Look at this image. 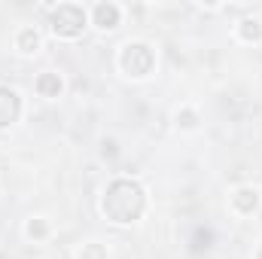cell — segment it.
Segmentation results:
<instances>
[{"label":"cell","mask_w":262,"mask_h":259,"mask_svg":"<svg viewBox=\"0 0 262 259\" xmlns=\"http://www.w3.org/2000/svg\"><path fill=\"white\" fill-rule=\"evenodd\" d=\"M143 207H146L143 186L137 180H131V177H116L104 189V198H101V210L113 223H134V220H140Z\"/></svg>","instance_id":"6da1fadb"},{"label":"cell","mask_w":262,"mask_h":259,"mask_svg":"<svg viewBox=\"0 0 262 259\" xmlns=\"http://www.w3.org/2000/svg\"><path fill=\"white\" fill-rule=\"evenodd\" d=\"M49 28H52L55 37H64V40L79 37L82 28H85V9L76 6V3H61V6H55L52 15H49Z\"/></svg>","instance_id":"7a4b0ae2"},{"label":"cell","mask_w":262,"mask_h":259,"mask_svg":"<svg viewBox=\"0 0 262 259\" xmlns=\"http://www.w3.org/2000/svg\"><path fill=\"white\" fill-rule=\"evenodd\" d=\"M119 64H122V70L128 76L140 79V76H149L152 73L156 55H152V49L146 43H125L122 46V55H119Z\"/></svg>","instance_id":"3957f363"},{"label":"cell","mask_w":262,"mask_h":259,"mask_svg":"<svg viewBox=\"0 0 262 259\" xmlns=\"http://www.w3.org/2000/svg\"><path fill=\"white\" fill-rule=\"evenodd\" d=\"M21 116V98L15 89L0 85V128H9Z\"/></svg>","instance_id":"277c9868"},{"label":"cell","mask_w":262,"mask_h":259,"mask_svg":"<svg viewBox=\"0 0 262 259\" xmlns=\"http://www.w3.org/2000/svg\"><path fill=\"white\" fill-rule=\"evenodd\" d=\"M92 15H95V25H98L101 31H110V28L119 25V15H122V12H119L116 3H98Z\"/></svg>","instance_id":"5b68a950"},{"label":"cell","mask_w":262,"mask_h":259,"mask_svg":"<svg viewBox=\"0 0 262 259\" xmlns=\"http://www.w3.org/2000/svg\"><path fill=\"white\" fill-rule=\"evenodd\" d=\"M232 207H235L238 213H253V210L259 207V192H256V189H250V186L238 189V192L232 195Z\"/></svg>","instance_id":"8992f818"},{"label":"cell","mask_w":262,"mask_h":259,"mask_svg":"<svg viewBox=\"0 0 262 259\" xmlns=\"http://www.w3.org/2000/svg\"><path fill=\"white\" fill-rule=\"evenodd\" d=\"M61 89H64V82L58 73H40L37 76V95L40 98H58Z\"/></svg>","instance_id":"52a82bcc"},{"label":"cell","mask_w":262,"mask_h":259,"mask_svg":"<svg viewBox=\"0 0 262 259\" xmlns=\"http://www.w3.org/2000/svg\"><path fill=\"white\" fill-rule=\"evenodd\" d=\"M238 37L247 40V43L262 40V21H256V18H244V21L238 25Z\"/></svg>","instance_id":"ba28073f"},{"label":"cell","mask_w":262,"mask_h":259,"mask_svg":"<svg viewBox=\"0 0 262 259\" xmlns=\"http://www.w3.org/2000/svg\"><path fill=\"white\" fill-rule=\"evenodd\" d=\"M37 46H40V34L34 28H21L18 31V49L21 52H34Z\"/></svg>","instance_id":"9c48e42d"},{"label":"cell","mask_w":262,"mask_h":259,"mask_svg":"<svg viewBox=\"0 0 262 259\" xmlns=\"http://www.w3.org/2000/svg\"><path fill=\"white\" fill-rule=\"evenodd\" d=\"M79 259H107V250H104L101 244H95V241H92V244H85V247H82V256H79Z\"/></svg>","instance_id":"30bf717a"},{"label":"cell","mask_w":262,"mask_h":259,"mask_svg":"<svg viewBox=\"0 0 262 259\" xmlns=\"http://www.w3.org/2000/svg\"><path fill=\"white\" fill-rule=\"evenodd\" d=\"M177 125H183V128H195L198 125L195 110H180V113H177Z\"/></svg>","instance_id":"8fae6325"},{"label":"cell","mask_w":262,"mask_h":259,"mask_svg":"<svg viewBox=\"0 0 262 259\" xmlns=\"http://www.w3.org/2000/svg\"><path fill=\"white\" fill-rule=\"evenodd\" d=\"M46 232H49V226H46L43 220H31V223H28V235H31V238H46Z\"/></svg>","instance_id":"7c38bea8"},{"label":"cell","mask_w":262,"mask_h":259,"mask_svg":"<svg viewBox=\"0 0 262 259\" xmlns=\"http://www.w3.org/2000/svg\"><path fill=\"white\" fill-rule=\"evenodd\" d=\"M113 153H116V143H113V140H107V143H104V156H113Z\"/></svg>","instance_id":"4fadbf2b"},{"label":"cell","mask_w":262,"mask_h":259,"mask_svg":"<svg viewBox=\"0 0 262 259\" xmlns=\"http://www.w3.org/2000/svg\"><path fill=\"white\" fill-rule=\"evenodd\" d=\"M256 259H262V247H259V253H256Z\"/></svg>","instance_id":"5bb4252c"}]
</instances>
